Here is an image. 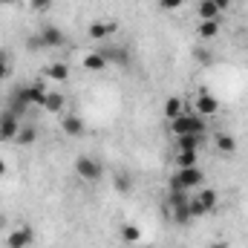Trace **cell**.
<instances>
[{
	"label": "cell",
	"instance_id": "obj_1",
	"mask_svg": "<svg viewBox=\"0 0 248 248\" xmlns=\"http://www.w3.org/2000/svg\"><path fill=\"white\" fill-rule=\"evenodd\" d=\"M205 130H208V124H205V119L199 113H182V116H176L170 122V133L173 136H202Z\"/></svg>",
	"mask_w": 248,
	"mask_h": 248
},
{
	"label": "cell",
	"instance_id": "obj_2",
	"mask_svg": "<svg viewBox=\"0 0 248 248\" xmlns=\"http://www.w3.org/2000/svg\"><path fill=\"white\" fill-rule=\"evenodd\" d=\"M72 168H75L78 179H84V182H98V179L104 176V168H101V162H98V159H93V156H78Z\"/></svg>",
	"mask_w": 248,
	"mask_h": 248
},
{
	"label": "cell",
	"instance_id": "obj_3",
	"mask_svg": "<svg viewBox=\"0 0 248 248\" xmlns=\"http://www.w3.org/2000/svg\"><path fill=\"white\" fill-rule=\"evenodd\" d=\"M20 119L12 113V110H6V113H0V141H15L17 139V133H20Z\"/></svg>",
	"mask_w": 248,
	"mask_h": 248
},
{
	"label": "cell",
	"instance_id": "obj_4",
	"mask_svg": "<svg viewBox=\"0 0 248 248\" xmlns=\"http://www.w3.org/2000/svg\"><path fill=\"white\" fill-rule=\"evenodd\" d=\"M193 113H199L202 119L217 116V113H219V101H217V95H211V93H199L196 101H193Z\"/></svg>",
	"mask_w": 248,
	"mask_h": 248
},
{
	"label": "cell",
	"instance_id": "obj_5",
	"mask_svg": "<svg viewBox=\"0 0 248 248\" xmlns=\"http://www.w3.org/2000/svg\"><path fill=\"white\" fill-rule=\"evenodd\" d=\"M32 240H35L32 228H29V225H20V228H12V231L6 234V248H26Z\"/></svg>",
	"mask_w": 248,
	"mask_h": 248
},
{
	"label": "cell",
	"instance_id": "obj_6",
	"mask_svg": "<svg viewBox=\"0 0 248 248\" xmlns=\"http://www.w3.org/2000/svg\"><path fill=\"white\" fill-rule=\"evenodd\" d=\"M38 35H41V41H44V49H61L63 44H66V38H63V32L58 26H44Z\"/></svg>",
	"mask_w": 248,
	"mask_h": 248
},
{
	"label": "cell",
	"instance_id": "obj_7",
	"mask_svg": "<svg viewBox=\"0 0 248 248\" xmlns=\"http://www.w3.org/2000/svg\"><path fill=\"white\" fill-rule=\"evenodd\" d=\"M193 196H196V199L202 202V208H205L208 214H214V211L219 208V193H217L214 187H199V190H196Z\"/></svg>",
	"mask_w": 248,
	"mask_h": 248
},
{
	"label": "cell",
	"instance_id": "obj_8",
	"mask_svg": "<svg viewBox=\"0 0 248 248\" xmlns=\"http://www.w3.org/2000/svg\"><path fill=\"white\" fill-rule=\"evenodd\" d=\"M81 66H84L87 72H104V69H107V58L101 55V49H98V52H87V55L81 58Z\"/></svg>",
	"mask_w": 248,
	"mask_h": 248
},
{
	"label": "cell",
	"instance_id": "obj_9",
	"mask_svg": "<svg viewBox=\"0 0 248 248\" xmlns=\"http://www.w3.org/2000/svg\"><path fill=\"white\" fill-rule=\"evenodd\" d=\"M116 32V23H107V20H95V23H90V29H87V35L93 38V41H104V38H110Z\"/></svg>",
	"mask_w": 248,
	"mask_h": 248
},
{
	"label": "cell",
	"instance_id": "obj_10",
	"mask_svg": "<svg viewBox=\"0 0 248 248\" xmlns=\"http://www.w3.org/2000/svg\"><path fill=\"white\" fill-rule=\"evenodd\" d=\"M214 147H217L219 153L231 156V153L237 150V139H234L231 133H217V136H214Z\"/></svg>",
	"mask_w": 248,
	"mask_h": 248
},
{
	"label": "cell",
	"instance_id": "obj_11",
	"mask_svg": "<svg viewBox=\"0 0 248 248\" xmlns=\"http://www.w3.org/2000/svg\"><path fill=\"white\" fill-rule=\"evenodd\" d=\"M61 130L66 136H84V119L81 116H63Z\"/></svg>",
	"mask_w": 248,
	"mask_h": 248
},
{
	"label": "cell",
	"instance_id": "obj_12",
	"mask_svg": "<svg viewBox=\"0 0 248 248\" xmlns=\"http://www.w3.org/2000/svg\"><path fill=\"white\" fill-rule=\"evenodd\" d=\"M196 35H199L202 41H214V38L219 35V20H199Z\"/></svg>",
	"mask_w": 248,
	"mask_h": 248
},
{
	"label": "cell",
	"instance_id": "obj_13",
	"mask_svg": "<svg viewBox=\"0 0 248 248\" xmlns=\"http://www.w3.org/2000/svg\"><path fill=\"white\" fill-rule=\"evenodd\" d=\"M196 15H199V20H219V9L214 0H199Z\"/></svg>",
	"mask_w": 248,
	"mask_h": 248
},
{
	"label": "cell",
	"instance_id": "obj_14",
	"mask_svg": "<svg viewBox=\"0 0 248 248\" xmlns=\"http://www.w3.org/2000/svg\"><path fill=\"white\" fill-rule=\"evenodd\" d=\"M199 165V150H176V168H196Z\"/></svg>",
	"mask_w": 248,
	"mask_h": 248
},
{
	"label": "cell",
	"instance_id": "obj_15",
	"mask_svg": "<svg viewBox=\"0 0 248 248\" xmlns=\"http://www.w3.org/2000/svg\"><path fill=\"white\" fill-rule=\"evenodd\" d=\"M182 107H185V101H182V98H176V95H173V98H168V101H165V116H168V122H173L176 116H182V113H185Z\"/></svg>",
	"mask_w": 248,
	"mask_h": 248
},
{
	"label": "cell",
	"instance_id": "obj_16",
	"mask_svg": "<svg viewBox=\"0 0 248 248\" xmlns=\"http://www.w3.org/2000/svg\"><path fill=\"white\" fill-rule=\"evenodd\" d=\"M63 101H66V98H63L61 93H46L44 110H46V113H61V110H63Z\"/></svg>",
	"mask_w": 248,
	"mask_h": 248
},
{
	"label": "cell",
	"instance_id": "obj_17",
	"mask_svg": "<svg viewBox=\"0 0 248 248\" xmlns=\"http://www.w3.org/2000/svg\"><path fill=\"white\" fill-rule=\"evenodd\" d=\"M46 75L52 78V81H69V66L63 61H55L49 69H46Z\"/></svg>",
	"mask_w": 248,
	"mask_h": 248
},
{
	"label": "cell",
	"instance_id": "obj_18",
	"mask_svg": "<svg viewBox=\"0 0 248 248\" xmlns=\"http://www.w3.org/2000/svg\"><path fill=\"white\" fill-rule=\"evenodd\" d=\"M202 136H176V150H199Z\"/></svg>",
	"mask_w": 248,
	"mask_h": 248
},
{
	"label": "cell",
	"instance_id": "obj_19",
	"mask_svg": "<svg viewBox=\"0 0 248 248\" xmlns=\"http://www.w3.org/2000/svg\"><path fill=\"white\" fill-rule=\"evenodd\" d=\"M35 139H38V130L32 124H23L20 133H17V139H15V144H35Z\"/></svg>",
	"mask_w": 248,
	"mask_h": 248
},
{
	"label": "cell",
	"instance_id": "obj_20",
	"mask_svg": "<svg viewBox=\"0 0 248 248\" xmlns=\"http://www.w3.org/2000/svg\"><path fill=\"white\" fill-rule=\"evenodd\" d=\"M187 214H190V219H202V217H208V211L202 208V202L190 193V199H187Z\"/></svg>",
	"mask_w": 248,
	"mask_h": 248
},
{
	"label": "cell",
	"instance_id": "obj_21",
	"mask_svg": "<svg viewBox=\"0 0 248 248\" xmlns=\"http://www.w3.org/2000/svg\"><path fill=\"white\" fill-rule=\"evenodd\" d=\"M101 55L107 58V63H127L130 58H127V49H101Z\"/></svg>",
	"mask_w": 248,
	"mask_h": 248
},
{
	"label": "cell",
	"instance_id": "obj_22",
	"mask_svg": "<svg viewBox=\"0 0 248 248\" xmlns=\"http://www.w3.org/2000/svg\"><path fill=\"white\" fill-rule=\"evenodd\" d=\"M122 240L127 246H136V243L141 240V231H139L136 225H122Z\"/></svg>",
	"mask_w": 248,
	"mask_h": 248
},
{
	"label": "cell",
	"instance_id": "obj_23",
	"mask_svg": "<svg viewBox=\"0 0 248 248\" xmlns=\"http://www.w3.org/2000/svg\"><path fill=\"white\" fill-rule=\"evenodd\" d=\"M113 185H116L119 193H130V190H133V179H130V173H119V176L113 179Z\"/></svg>",
	"mask_w": 248,
	"mask_h": 248
},
{
	"label": "cell",
	"instance_id": "obj_24",
	"mask_svg": "<svg viewBox=\"0 0 248 248\" xmlns=\"http://www.w3.org/2000/svg\"><path fill=\"white\" fill-rule=\"evenodd\" d=\"M12 75V63H9V58H6V52L0 49V81H6Z\"/></svg>",
	"mask_w": 248,
	"mask_h": 248
},
{
	"label": "cell",
	"instance_id": "obj_25",
	"mask_svg": "<svg viewBox=\"0 0 248 248\" xmlns=\"http://www.w3.org/2000/svg\"><path fill=\"white\" fill-rule=\"evenodd\" d=\"M52 3L55 0H29V9L32 12H46V9H52Z\"/></svg>",
	"mask_w": 248,
	"mask_h": 248
},
{
	"label": "cell",
	"instance_id": "obj_26",
	"mask_svg": "<svg viewBox=\"0 0 248 248\" xmlns=\"http://www.w3.org/2000/svg\"><path fill=\"white\" fill-rule=\"evenodd\" d=\"M159 3H162V9H168V12H176V9H182L185 0H159Z\"/></svg>",
	"mask_w": 248,
	"mask_h": 248
},
{
	"label": "cell",
	"instance_id": "obj_27",
	"mask_svg": "<svg viewBox=\"0 0 248 248\" xmlns=\"http://www.w3.org/2000/svg\"><path fill=\"white\" fill-rule=\"evenodd\" d=\"M26 46H29V49H44V41H41V35L29 38V41H26Z\"/></svg>",
	"mask_w": 248,
	"mask_h": 248
},
{
	"label": "cell",
	"instance_id": "obj_28",
	"mask_svg": "<svg viewBox=\"0 0 248 248\" xmlns=\"http://www.w3.org/2000/svg\"><path fill=\"white\" fill-rule=\"evenodd\" d=\"M196 58H199V63H211V52H208V49H199Z\"/></svg>",
	"mask_w": 248,
	"mask_h": 248
},
{
	"label": "cell",
	"instance_id": "obj_29",
	"mask_svg": "<svg viewBox=\"0 0 248 248\" xmlns=\"http://www.w3.org/2000/svg\"><path fill=\"white\" fill-rule=\"evenodd\" d=\"M214 3H217V9H219V12H225V9L231 6V0H214Z\"/></svg>",
	"mask_w": 248,
	"mask_h": 248
},
{
	"label": "cell",
	"instance_id": "obj_30",
	"mask_svg": "<svg viewBox=\"0 0 248 248\" xmlns=\"http://www.w3.org/2000/svg\"><path fill=\"white\" fill-rule=\"evenodd\" d=\"M6 173H9V165H6V162L0 159V176H6Z\"/></svg>",
	"mask_w": 248,
	"mask_h": 248
},
{
	"label": "cell",
	"instance_id": "obj_31",
	"mask_svg": "<svg viewBox=\"0 0 248 248\" xmlns=\"http://www.w3.org/2000/svg\"><path fill=\"white\" fill-rule=\"evenodd\" d=\"M211 248H231V246H228L225 240H219V243H214V246H211Z\"/></svg>",
	"mask_w": 248,
	"mask_h": 248
},
{
	"label": "cell",
	"instance_id": "obj_32",
	"mask_svg": "<svg viewBox=\"0 0 248 248\" xmlns=\"http://www.w3.org/2000/svg\"><path fill=\"white\" fill-rule=\"evenodd\" d=\"M0 3H3V6H6V3H9V6H12V3H15V0H0Z\"/></svg>",
	"mask_w": 248,
	"mask_h": 248
},
{
	"label": "cell",
	"instance_id": "obj_33",
	"mask_svg": "<svg viewBox=\"0 0 248 248\" xmlns=\"http://www.w3.org/2000/svg\"><path fill=\"white\" fill-rule=\"evenodd\" d=\"M0 6H3V3H0Z\"/></svg>",
	"mask_w": 248,
	"mask_h": 248
}]
</instances>
